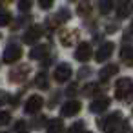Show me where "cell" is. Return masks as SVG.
<instances>
[{
	"label": "cell",
	"instance_id": "1",
	"mask_svg": "<svg viewBox=\"0 0 133 133\" xmlns=\"http://www.w3.org/2000/svg\"><path fill=\"white\" fill-rule=\"evenodd\" d=\"M115 97L124 102L133 100V80L131 78H118L115 84Z\"/></svg>",
	"mask_w": 133,
	"mask_h": 133
},
{
	"label": "cell",
	"instance_id": "2",
	"mask_svg": "<svg viewBox=\"0 0 133 133\" xmlns=\"http://www.w3.org/2000/svg\"><path fill=\"white\" fill-rule=\"evenodd\" d=\"M120 120H122L120 113H113V115H109L106 120H102V124L98 122V128H102L104 133H117V129H118V126H120Z\"/></svg>",
	"mask_w": 133,
	"mask_h": 133
},
{
	"label": "cell",
	"instance_id": "3",
	"mask_svg": "<svg viewBox=\"0 0 133 133\" xmlns=\"http://www.w3.org/2000/svg\"><path fill=\"white\" fill-rule=\"evenodd\" d=\"M42 106H44L42 97H40V95H33V97L28 98V102H26V106H24V111H26L28 115H35V113H38V111L42 109Z\"/></svg>",
	"mask_w": 133,
	"mask_h": 133
},
{
	"label": "cell",
	"instance_id": "4",
	"mask_svg": "<svg viewBox=\"0 0 133 133\" xmlns=\"http://www.w3.org/2000/svg\"><path fill=\"white\" fill-rule=\"evenodd\" d=\"M28 75H29V66L20 64V66H15L9 71V80L11 82H22V80L28 78Z\"/></svg>",
	"mask_w": 133,
	"mask_h": 133
},
{
	"label": "cell",
	"instance_id": "5",
	"mask_svg": "<svg viewBox=\"0 0 133 133\" xmlns=\"http://www.w3.org/2000/svg\"><path fill=\"white\" fill-rule=\"evenodd\" d=\"M20 57H22V49H20V46H17V44L8 46L6 51H4V62H6V64H15L17 60H20Z\"/></svg>",
	"mask_w": 133,
	"mask_h": 133
},
{
	"label": "cell",
	"instance_id": "6",
	"mask_svg": "<svg viewBox=\"0 0 133 133\" xmlns=\"http://www.w3.org/2000/svg\"><path fill=\"white\" fill-rule=\"evenodd\" d=\"M113 49H115V44H113V42H104V44H102V46L98 48L97 55H95L97 62H104V60H108V58L111 57Z\"/></svg>",
	"mask_w": 133,
	"mask_h": 133
},
{
	"label": "cell",
	"instance_id": "7",
	"mask_svg": "<svg viewBox=\"0 0 133 133\" xmlns=\"http://www.w3.org/2000/svg\"><path fill=\"white\" fill-rule=\"evenodd\" d=\"M53 77H55V80H57V82H66V80H69V78H71V68H69L68 64H60V66H57V68H55Z\"/></svg>",
	"mask_w": 133,
	"mask_h": 133
},
{
	"label": "cell",
	"instance_id": "8",
	"mask_svg": "<svg viewBox=\"0 0 133 133\" xmlns=\"http://www.w3.org/2000/svg\"><path fill=\"white\" fill-rule=\"evenodd\" d=\"M40 37H42V28H40V26H31V28L24 33V42H26V44H35Z\"/></svg>",
	"mask_w": 133,
	"mask_h": 133
},
{
	"label": "cell",
	"instance_id": "9",
	"mask_svg": "<svg viewBox=\"0 0 133 133\" xmlns=\"http://www.w3.org/2000/svg\"><path fill=\"white\" fill-rule=\"evenodd\" d=\"M75 58L78 60V62H88L89 58H91V46L89 44H78V48H77V51H75Z\"/></svg>",
	"mask_w": 133,
	"mask_h": 133
},
{
	"label": "cell",
	"instance_id": "10",
	"mask_svg": "<svg viewBox=\"0 0 133 133\" xmlns=\"http://www.w3.org/2000/svg\"><path fill=\"white\" fill-rule=\"evenodd\" d=\"M80 108H82V104L78 102V100H69V102H66L64 106H62V115L64 117H73V115H77L78 111H80Z\"/></svg>",
	"mask_w": 133,
	"mask_h": 133
},
{
	"label": "cell",
	"instance_id": "11",
	"mask_svg": "<svg viewBox=\"0 0 133 133\" xmlns=\"http://www.w3.org/2000/svg\"><path fill=\"white\" fill-rule=\"evenodd\" d=\"M58 38H60V42L64 44V46H71V44H75L77 42V38H78V31L77 29H73V31H62L60 35H58Z\"/></svg>",
	"mask_w": 133,
	"mask_h": 133
},
{
	"label": "cell",
	"instance_id": "12",
	"mask_svg": "<svg viewBox=\"0 0 133 133\" xmlns=\"http://www.w3.org/2000/svg\"><path fill=\"white\" fill-rule=\"evenodd\" d=\"M108 106H109V98L102 97V98H97V100H93V102H91V106H89V109H91L93 113H102V111H104Z\"/></svg>",
	"mask_w": 133,
	"mask_h": 133
},
{
	"label": "cell",
	"instance_id": "13",
	"mask_svg": "<svg viewBox=\"0 0 133 133\" xmlns=\"http://www.w3.org/2000/svg\"><path fill=\"white\" fill-rule=\"evenodd\" d=\"M117 73H118V66H117V64H108V66H104V68L100 69V78H102V80H108V78L115 77Z\"/></svg>",
	"mask_w": 133,
	"mask_h": 133
},
{
	"label": "cell",
	"instance_id": "14",
	"mask_svg": "<svg viewBox=\"0 0 133 133\" xmlns=\"http://www.w3.org/2000/svg\"><path fill=\"white\" fill-rule=\"evenodd\" d=\"M120 58H122V62H124L126 66H133V48H131V46L122 48V51H120Z\"/></svg>",
	"mask_w": 133,
	"mask_h": 133
},
{
	"label": "cell",
	"instance_id": "15",
	"mask_svg": "<svg viewBox=\"0 0 133 133\" xmlns=\"http://www.w3.org/2000/svg\"><path fill=\"white\" fill-rule=\"evenodd\" d=\"M131 9H133V4L126 0V2H122V4L118 6V9H117V15H118L120 18H126V17H129Z\"/></svg>",
	"mask_w": 133,
	"mask_h": 133
},
{
	"label": "cell",
	"instance_id": "16",
	"mask_svg": "<svg viewBox=\"0 0 133 133\" xmlns=\"http://www.w3.org/2000/svg\"><path fill=\"white\" fill-rule=\"evenodd\" d=\"M62 131H64V122H62L60 118H55V120L49 122L48 133H62Z\"/></svg>",
	"mask_w": 133,
	"mask_h": 133
},
{
	"label": "cell",
	"instance_id": "17",
	"mask_svg": "<svg viewBox=\"0 0 133 133\" xmlns=\"http://www.w3.org/2000/svg\"><path fill=\"white\" fill-rule=\"evenodd\" d=\"M46 55H48V46H37V48L31 49V53H29L31 58H42V57H46Z\"/></svg>",
	"mask_w": 133,
	"mask_h": 133
},
{
	"label": "cell",
	"instance_id": "18",
	"mask_svg": "<svg viewBox=\"0 0 133 133\" xmlns=\"http://www.w3.org/2000/svg\"><path fill=\"white\" fill-rule=\"evenodd\" d=\"M98 9H100V13H102V15H108V13L113 9V0H100Z\"/></svg>",
	"mask_w": 133,
	"mask_h": 133
},
{
	"label": "cell",
	"instance_id": "19",
	"mask_svg": "<svg viewBox=\"0 0 133 133\" xmlns=\"http://www.w3.org/2000/svg\"><path fill=\"white\" fill-rule=\"evenodd\" d=\"M77 11H78V15H82V17H84V15H89V11H91V0H84V2L78 6Z\"/></svg>",
	"mask_w": 133,
	"mask_h": 133
},
{
	"label": "cell",
	"instance_id": "20",
	"mask_svg": "<svg viewBox=\"0 0 133 133\" xmlns=\"http://www.w3.org/2000/svg\"><path fill=\"white\" fill-rule=\"evenodd\" d=\"M33 6V0H18V9L24 13V11H29Z\"/></svg>",
	"mask_w": 133,
	"mask_h": 133
},
{
	"label": "cell",
	"instance_id": "21",
	"mask_svg": "<svg viewBox=\"0 0 133 133\" xmlns=\"http://www.w3.org/2000/svg\"><path fill=\"white\" fill-rule=\"evenodd\" d=\"M35 82H37V86H38V88H42V89H48V80H46V75H44V73H38Z\"/></svg>",
	"mask_w": 133,
	"mask_h": 133
},
{
	"label": "cell",
	"instance_id": "22",
	"mask_svg": "<svg viewBox=\"0 0 133 133\" xmlns=\"http://www.w3.org/2000/svg\"><path fill=\"white\" fill-rule=\"evenodd\" d=\"M11 22V15L8 11H0V26H8Z\"/></svg>",
	"mask_w": 133,
	"mask_h": 133
},
{
	"label": "cell",
	"instance_id": "23",
	"mask_svg": "<svg viewBox=\"0 0 133 133\" xmlns=\"http://www.w3.org/2000/svg\"><path fill=\"white\" fill-rule=\"evenodd\" d=\"M15 131H17V133H28V122L18 120V122L15 124Z\"/></svg>",
	"mask_w": 133,
	"mask_h": 133
},
{
	"label": "cell",
	"instance_id": "24",
	"mask_svg": "<svg viewBox=\"0 0 133 133\" xmlns=\"http://www.w3.org/2000/svg\"><path fill=\"white\" fill-rule=\"evenodd\" d=\"M11 122V115L8 111H0V126H6Z\"/></svg>",
	"mask_w": 133,
	"mask_h": 133
},
{
	"label": "cell",
	"instance_id": "25",
	"mask_svg": "<svg viewBox=\"0 0 133 133\" xmlns=\"http://www.w3.org/2000/svg\"><path fill=\"white\" fill-rule=\"evenodd\" d=\"M84 131V122H75L69 128V133H82Z\"/></svg>",
	"mask_w": 133,
	"mask_h": 133
},
{
	"label": "cell",
	"instance_id": "26",
	"mask_svg": "<svg viewBox=\"0 0 133 133\" xmlns=\"http://www.w3.org/2000/svg\"><path fill=\"white\" fill-rule=\"evenodd\" d=\"M68 18H69V13L64 9V11H60V15H58V17H55V18H53V22L60 24V22H64V20H68Z\"/></svg>",
	"mask_w": 133,
	"mask_h": 133
},
{
	"label": "cell",
	"instance_id": "27",
	"mask_svg": "<svg viewBox=\"0 0 133 133\" xmlns=\"http://www.w3.org/2000/svg\"><path fill=\"white\" fill-rule=\"evenodd\" d=\"M97 89H98V84H88L84 88V95H93Z\"/></svg>",
	"mask_w": 133,
	"mask_h": 133
},
{
	"label": "cell",
	"instance_id": "28",
	"mask_svg": "<svg viewBox=\"0 0 133 133\" xmlns=\"http://www.w3.org/2000/svg\"><path fill=\"white\" fill-rule=\"evenodd\" d=\"M53 2H55V0H38V4H40L42 9H49L53 6Z\"/></svg>",
	"mask_w": 133,
	"mask_h": 133
},
{
	"label": "cell",
	"instance_id": "29",
	"mask_svg": "<svg viewBox=\"0 0 133 133\" xmlns=\"http://www.w3.org/2000/svg\"><path fill=\"white\" fill-rule=\"evenodd\" d=\"M8 100H9V95H8L6 91H0V106H4Z\"/></svg>",
	"mask_w": 133,
	"mask_h": 133
},
{
	"label": "cell",
	"instance_id": "30",
	"mask_svg": "<svg viewBox=\"0 0 133 133\" xmlns=\"http://www.w3.org/2000/svg\"><path fill=\"white\" fill-rule=\"evenodd\" d=\"M13 0H0V6H8V4H11Z\"/></svg>",
	"mask_w": 133,
	"mask_h": 133
},
{
	"label": "cell",
	"instance_id": "31",
	"mask_svg": "<svg viewBox=\"0 0 133 133\" xmlns=\"http://www.w3.org/2000/svg\"><path fill=\"white\" fill-rule=\"evenodd\" d=\"M131 29H133V24H131Z\"/></svg>",
	"mask_w": 133,
	"mask_h": 133
},
{
	"label": "cell",
	"instance_id": "32",
	"mask_svg": "<svg viewBox=\"0 0 133 133\" xmlns=\"http://www.w3.org/2000/svg\"><path fill=\"white\" fill-rule=\"evenodd\" d=\"M2 133H6V131H2Z\"/></svg>",
	"mask_w": 133,
	"mask_h": 133
},
{
	"label": "cell",
	"instance_id": "33",
	"mask_svg": "<svg viewBox=\"0 0 133 133\" xmlns=\"http://www.w3.org/2000/svg\"><path fill=\"white\" fill-rule=\"evenodd\" d=\"M88 133H89V131H88Z\"/></svg>",
	"mask_w": 133,
	"mask_h": 133
}]
</instances>
